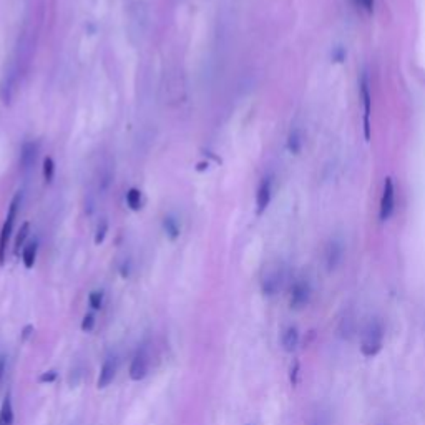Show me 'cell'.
I'll return each instance as SVG.
<instances>
[{
	"instance_id": "9",
	"label": "cell",
	"mask_w": 425,
	"mask_h": 425,
	"mask_svg": "<svg viewBox=\"0 0 425 425\" xmlns=\"http://www.w3.org/2000/svg\"><path fill=\"white\" fill-rule=\"evenodd\" d=\"M343 244L339 241L332 239L327 243L326 251H324V260H326V266L329 271H334L337 266H339L341 260H343Z\"/></svg>"
},
{
	"instance_id": "23",
	"label": "cell",
	"mask_w": 425,
	"mask_h": 425,
	"mask_svg": "<svg viewBox=\"0 0 425 425\" xmlns=\"http://www.w3.org/2000/svg\"><path fill=\"white\" fill-rule=\"evenodd\" d=\"M57 379V372L55 371H47V372H43V374L40 375V378H38V380H40V382H43V384H50V382H54V380Z\"/></svg>"
},
{
	"instance_id": "12",
	"label": "cell",
	"mask_w": 425,
	"mask_h": 425,
	"mask_svg": "<svg viewBox=\"0 0 425 425\" xmlns=\"http://www.w3.org/2000/svg\"><path fill=\"white\" fill-rule=\"evenodd\" d=\"M37 249H38L37 241H32V243H29L27 246L24 248V251H22V261H24L25 268L27 269L33 268L35 260H37Z\"/></svg>"
},
{
	"instance_id": "2",
	"label": "cell",
	"mask_w": 425,
	"mask_h": 425,
	"mask_svg": "<svg viewBox=\"0 0 425 425\" xmlns=\"http://www.w3.org/2000/svg\"><path fill=\"white\" fill-rule=\"evenodd\" d=\"M20 204H22V195H20V193H17V195L14 196V200L10 201V206H8V211H7V218H6V221H3L2 231H0V266L6 262L8 241H10L12 231H14L15 220H17V214H19Z\"/></svg>"
},
{
	"instance_id": "18",
	"label": "cell",
	"mask_w": 425,
	"mask_h": 425,
	"mask_svg": "<svg viewBox=\"0 0 425 425\" xmlns=\"http://www.w3.org/2000/svg\"><path fill=\"white\" fill-rule=\"evenodd\" d=\"M54 173H55L54 160H52L50 156H47L45 160H43V178H45L47 183L52 181V178H54Z\"/></svg>"
},
{
	"instance_id": "26",
	"label": "cell",
	"mask_w": 425,
	"mask_h": 425,
	"mask_svg": "<svg viewBox=\"0 0 425 425\" xmlns=\"http://www.w3.org/2000/svg\"><path fill=\"white\" fill-rule=\"evenodd\" d=\"M3 372H6V357H3V356H0V384H2Z\"/></svg>"
},
{
	"instance_id": "4",
	"label": "cell",
	"mask_w": 425,
	"mask_h": 425,
	"mask_svg": "<svg viewBox=\"0 0 425 425\" xmlns=\"http://www.w3.org/2000/svg\"><path fill=\"white\" fill-rule=\"evenodd\" d=\"M394 209H396V186H394L392 178L387 177L384 181L382 198H380L379 220L387 221L394 214Z\"/></svg>"
},
{
	"instance_id": "15",
	"label": "cell",
	"mask_w": 425,
	"mask_h": 425,
	"mask_svg": "<svg viewBox=\"0 0 425 425\" xmlns=\"http://www.w3.org/2000/svg\"><path fill=\"white\" fill-rule=\"evenodd\" d=\"M126 203H128L130 208L135 209V211L142 208V191L137 190V188L128 190V193H126Z\"/></svg>"
},
{
	"instance_id": "1",
	"label": "cell",
	"mask_w": 425,
	"mask_h": 425,
	"mask_svg": "<svg viewBox=\"0 0 425 425\" xmlns=\"http://www.w3.org/2000/svg\"><path fill=\"white\" fill-rule=\"evenodd\" d=\"M385 329L384 322L378 318H372L364 326L361 336V352L364 357H375L384 348Z\"/></svg>"
},
{
	"instance_id": "14",
	"label": "cell",
	"mask_w": 425,
	"mask_h": 425,
	"mask_svg": "<svg viewBox=\"0 0 425 425\" xmlns=\"http://www.w3.org/2000/svg\"><path fill=\"white\" fill-rule=\"evenodd\" d=\"M301 148H302L301 131L299 130H292L291 133H289V137H288V150L291 153H294V155H297V153L301 151Z\"/></svg>"
},
{
	"instance_id": "21",
	"label": "cell",
	"mask_w": 425,
	"mask_h": 425,
	"mask_svg": "<svg viewBox=\"0 0 425 425\" xmlns=\"http://www.w3.org/2000/svg\"><path fill=\"white\" fill-rule=\"evenodd\" d=\"M94 326H95V315L91 313L85 314V318H83V321H82V331L90 332L91 329H94Z\"/></svg>"
},
{
	"instance_id": "24",
	"label": "cell",
	"mask_w": 425,
	"mask_h": 425,
	"mask_svg": "<svg viewBox=\"0 0 425 425\" xmlns=\"http://www.w3.org/2000/svg\"><path fill=\"white\" fill-rule=\"evenodd\" d=\"M332 59L336 60V62H343L345 59V50L343 47H337L334 52H332Z\"/></svg>"
},
{
	"instance_id": "20",
	"label": "cell",
	"mask_w": 425,
	"mask_h": 425,
	"mask_svg": "<svg viewBox=\"0 0 425 425\" xmlns=\"http://www.w3.org/2000/svg\"><path fill=\"white\" fill-rule=\"evenodd\" d=\"M89 302L90 306L94 309H102V304H103V292L102 291H94L89 296Z\"/></svg>"
},
{
	"instance_id": "5",
	"label": "cell",
	"mask_w": 425,
	"mask_h": 425,
	"mask_svg": "<svg viewBox=\"0 0 425 425\" xmlns=\"http://www.w3.org/2000/svg\"><path fill=\"white\" fill-rule=\"evenodd\" d=\"M311 299V286L306 279H297L291 286V294H289V304L292 309H302L308 306Z\"/></svg>"
},
{
	"instance_id": "8",
	"label": "cell",
	"mask_w": 425,
	"mask_h": 425,
	"mask_svg": "<svg viewBox=\"0 0 425 425\" xmlns=\"http://www.w3.org/2000/svg\"><path fill=\"white\" fill-rule=\"evenodd\" d=\"M117 369H118V364H117V359L115 357L105 359L102 369H100L98 380H96V387H98V389H107L108 385H110L113 382V379H115Z\"/></svg>"
},
{
	"instance_id": "6",
	"label": "cell",
	"mask_w": 425,
	"mask_h": 425,
	"mask_svg": "<svg viewBox=\"0 0 425 425\" xmlns=\"http://www.w3.org/2000/svg\"><path fill=\"white\" fill-rule=\"evenodd\" d=\"M148 364H150V361H148L147 349H144V348L138 349V352L135 354L133 361H131V364H130V378H131V380H137V382H140V380H143L144 378H147Z\"/></svg>"
},
{
	"instance_id": "7",
	"label": "cell",
	"mask_w": 425,
	"mask_h": 425,
	"mask_svg": "<svg viewBox=\"0 0 425 425\" xmlns=\"http://www.w3.org/2000/svg\"><path fill=\"white\" fill-rule=\"evenodd\" d=\"M271 198H273V179L269 177L262 178L260 186H258L256 193V213L262 214L268 209V206L271 203Z\"/></svg>"
},
{
	"instance_id": "16",
	"label": "cell",
	"mask_w": 425,
	"mask_h": 425,
	"mask_svg": "<svg viewBox=\"0 0 425 425\" xmlns=\"http://www.w3.org/2000/svg\"><path fill=\"white\" fill-rule=\"evenodd\" d=\"M163 226H165V231H166V234H168L170 239H177L178 238V236H179V225L173 216H166L165 221H163Z\"/></svg>"
},
{
	"instance_id": "13",
	"label": "cell",
	"mask_w": 425,
	"mask_h": 425,
	"mask_svg": "<svg viewBox=\"0 0 425 425\" xmlns=\"http://www.w3.org/2000/svg\"><path fill=\"white\" fill-rule=\"evenodd\" d=\"M0 425H14V407H12L10 396L6 397L0 409Z\"/></svg>"
},
{
	"instance_id": "11",
	"label": "cell",
	"mask_w": 425,
	"mask_h": 425,
	"mask_svg": "<svg viewBox=\"0 0 425 425\" xmlns=\"http://www.w3.org/2000/svg\"><path fill=\"white\" fill-rule=\"evenodd\" d=\"M281 344H283V349L286 350V352H292V350H296L297 344H299V331L292 326L288 327V329L283 332Z\"/></svg>"
},
{
	"instance_id": "17",
	"label": "cell",
	"mask_w": 425,
	"mask_h": 425,
	"mask_svg": "<svg viewBox=\"0 0 425 425\" xmlns=\"http://www.w3.org/2000/svg\"><path fill=\"white\" fill-rule=\"evenodd\" d=\"M29 231H30V225L29 223H25V225L20 228L19 234H17V239H15V253L17 254L20 253V248H25L24 244H25V239H27V236H29Z\"/></svg>"
},
{
	"instance_id": "22",
	"label": "cell",
	"mask_w": 425,
	"mask_h": 425,
	"mask_svg": "<svg viewBox=\"0 0 425 425\" xmlns=\"http://www.w3.org/2000/svg\"><path fill=\"white\" fill-rule=\"evenodd\" d=\"M107 230H108V225L107 221H102V228L98 226V230H96V236H95V243L100 244L102 241L105 239V234H107Z\"/></svg>"
},
{
	"instance_id": "10",
	"label": "cell",
	"mask_w": 425,
	"mask_h": 425,
	"mask_svg": "<svg viewBox=\"0 0 425 425\" xmlns=\"http://www.w3.org/2000/svg\"><path fill=\"white\" fill-rule=\"evenodd\" d=\"M283 283V273L278 268H273L271 271H268L264 276H262V291H264V294H276L278 292V289L281 288Z\"/></svg>"
},
{
	"instance_id": "25",
	"label": "cell",
	"mask_w": 425,
	"mask_h": 425,
	"mask_svg": "<svg viewBox=\"0 0 425 425\" xmlns=\"http://www.w3.org/2000/svg\"><path fill=\"white\" fill-rule=\"evenodd\" d=\"M32 332H33V326H30V324H29V326H25L24 332H22V341H27L29 336L32 334Z\"/></svg>"
},
{
	"instance_id": "19",
	"label": "cell",
	"mask_w": 425,
	"mask_h": 425,
	"mask_svg": "<svg viewBox=\"0 0 425 425\" xmlns=\"http://www.w3.org/2000/svg\"><path fill=\"white\" fill-rule=\"evenodd\" d=\"M354 7L361 8L366 14H372L374 12V0H350Z\"/></svg>"
},
{
	"instance_id": "3",
	"label": "cell",
	"mask_w": 425,
	"mask_h": 425,
	"mask_svg": "<svg viewBox=\"0 0 425 425\" xmlns=\"http://www.w3.org/2000/svg\"><path fill=\"white\" fill-rule=\"evenodd\" d=\"M361 98H362V108H364V138L369 142L371 140V112H372V94H371V83H369V75L367 72H362L361 75Z\"/></svg>"
}]
</instances>
